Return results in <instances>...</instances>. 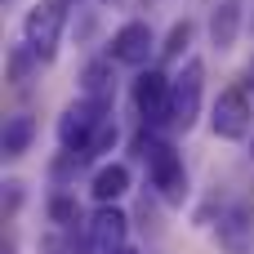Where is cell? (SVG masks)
<instances>
[{"mask_svg":"<svg viewBox=\"0 0 254 254\" xmlns=\"http://www.w3.org/2000/svg\"><path fill=\"white\" fill-rule=\"evenodd\" d=\"M134 156L147 165V183L156 188V196L165 205H183L188 201V170H183V156L174 152L170 138H161L152 125L134 138Z\"/></svg>","mask_w":254,"mask_h":254,"instance_id":"1","label":"cell"},{"mask_svg":"<svg viewBox=\"0 0 254 254\" xmlns=\"http://www.w3.org/2000/svg\"><path fill=\"white\" fill-rule=\"evenodd\" d=\"M67 31V0H40L22 18V45L36 54V63H54Z\"/></svg>","mask_w":254,"mask_h":254,"instance_id":"2","label":"cell"},{"mask_svg":"<svg viewBox=\"0 0 254 254\" xmlns=\"http://www.w3.org/2000/svg\"><path fill=\"white\" fill-rule=\"evenodd\" d=\"M201 98H205V67L196 58L183 63V71L170 85V129H192L201 121Z\"/></svg>","mask_w":254,"mask_h":254,"instance_id":"3","label":"cell"},{"mask_svg":"<svg viewBox=\"0 0 254 254\" xmlns=\"http://www.w3.org/2000/svg\"><path fill=\"white\" fill-rule=\"evenodd\" d=\"M107 112H112L107 98H89V94H80V98L67 103L63 116H58V143H63L67 152H85L89 134L98 129V121H103Z\"/></svg>","mask_w":254,"mask_h":254,"instance_id":"4","label":"cell"},{"mask_svg":"<svg viewBox=\"0 0 254 254\" xmlns=\"http://www.w3.org/2000/svg\"><path fill=\"white\" fill-rule=\"evenodd\" d=\"M170 85H174V76H165L161 67H147L134 76L129 98H134V112L143 116V125H152V129L170 125Z\"/></svg>","mask_w":254,"mask_h":254,"instance_id":"5","label":"cell"},{"mask_svg":"<svg viewBox=\"0 0 254 254\" xmlns=\"http://www.w3.org/2000/svg\"><path fill=\"white\" fill-rule=\"evenodd\" d=\"M250 125H254L250 98H246L241 89H223V94L214 98V107H210V129H214V138L241 143V138H250Z\"/></svg>","mask_w":254,"mask_h":254,"instance_id":"6","label":"cell"},{"mask_svg":"<svg viewBox=\"0 0 254 254\" xmlns=\"http://www.w3.org/2000/svg\"><path fill=\"white\" fill-rule=\"evenodd\" d=\"M152 49H156V31L147 22H138V18L125 22V27H116V36L107 40V54H112L116 67H147Z\"/></svg>","mask_w":254,"mask_h":254,"instance_id":"7","label":"cell"},{"mask_svg":"<svg viewBox=\"0 0 254 254\" xmlns=\"http://www.w3.org/2000/svg\"><path fill=\"white\" fill-rule=\"evenodd\" d=\"M129 237V214L116 205H98V214L85 223V254H112Z\"/></svg>","mask_w":254,"mask_h":254,"instance_id":"8","label":"cell"},{"mask_svg":"<svg viewBox=\"0 0 254 254\" xmlns=\"http://www.w3.org/2000/svg\"><path fill=\"white\" fill-rule=\"evenodd\" d=\"M214 241H219L223 254H250L254 250V210L246 201H232V205L219 214Z\"/></svg>","mask_w":254,"mask_h":254,"instance_id":"9","label":"cell"},{"mask_svg":"<svg viewBox=\"0 0 254 254\" xmlns=\"http://www.w3.org/2000/svg\"><path fill=\"white\" fill-rule=\"evenodd\" d=\"M125 192H129V165H125V161H107V165L94 170V179H89V196H94L98 205H116Z\"/></svg>","mask_w":254,"mask_h":254,"instance_id":"10","label":"cell"},{"mask_svg":"<svg viewBox=\"0 0 254 254\" xmlns=\"http://www.w3.org/2000/svg\"><path fill=\"white\" fill-rule=\"evenodd\" d=\"M241 36V0H219L210 9V45L219 54H228Z\"/></svg>","mask_w":254,"mask_h":254,"instance_id":"11","label":"cell"},{"mask_svg":"<svg viewBox=\"0 0 254 254\" xmlns=\"http://www.w3.org/2000/svg\"><path fill=\"white\" fill-rule=\"evenodd\" d=\"M31 143H36V116H27V112L4 116V129H0L4 156H22V152H31Z\"/></svg>","mask_w":254,"mask_h":254,"instance_id":"12","label":"cell"},{"mask_svg":"<svg viewBox=\"0 0 254 254\" xmlns=\"http://www.w3.org/2000/svg\"><path fill=\"white\" fill-rule=\"evenodd\" d=\"M80 89L89 94V98H116V76H112V54L107 58H94V63H85V71H80Z\"/></svg>","mask_w":254,"mask_h":254,"instance_id":"13","label":"cell"},{"mask_svg":"<svg viewBox=\"0 0 254 254\" xmlns=\"http://www.w3.org/2000/svg\"><path fill=\"white\" fill-rule=\"evenodd\" d=\"M116 134H121V129H116V112H107V116L98 121V129L89 134V143H85V156H89V161H94V156H107V152L116 147Z\"/></svg>","mask_w":254,"mask_h":254,"instance_id":"14","label":"cell"},{"mask_svg":"<svg viewBox=\"0 0 254 254\" xmlns=\"http://www.w3.org/2000/svg\"><path fill=\"white\" fill-rule=\"evenodd\" d=\"M192 18H183V22H174L170 27V36H165V45H161V63H179L183 58V49L192 45Z\"/></svg>","mask_w":254,"mask_h":254,"instance_id":"15","label":"cell"},{"mask_svg":"<svg viewBox=\"0 0 254 254\" xmlns=\"http://www.w3.org/2000/svg\"><path fill=\"white\" fill-rule=\"evenodd\" d=\"M49 223L71 232V228L80 223V201H76V196H63V192H58V196H49Z\"/></svg>","mask_w":254,"mask_h":254,"instance_id":"16","label":"cell"},{"mask_svg":"<svg viewBox=\"0 0 254 254\" xmlns=\"http://www.w3.org/2000/svg\"><path fill=\"white\" fill-rule=\"evenodd\" d=\"M112 254H138V250H134V246H121V250H112Z\"/></svg>","mask_w":254,"mask_h":254,"instance_id":"17","label":"cell"},{"mask_svg":"<svg viewBox=\"0 0 254 254\" xmlns=\"http://www.w3.org/2000/svg\"><path fill=\"white\" fill-rule=\"evenodd\" d=\"M0 254H13V241H4V250H0Z\"/></svg>","mask_w":254,"mask_h":254,"instance_id":"18","label":"cell"},{"mask_svg":"<svg viewBox=\"0 0 254 254\" xmlns=\"http://www.w3.org/2000/svg\"><path fill=\"white\" fill-rule=\"evenodd\" d=\"M98 4H116V0H98Z\"/></svg>","mask_w":254,"mask_h":254,"instance_id":"19","label":"cell"},{"mask_svg":"<svg viewBox=\"0 0 254 254\" xmlns=\"http://www.w3.org/2000/svg\"><path fill=\"white\" fill-rule=\"evenodd\" d=\"M67 4H76V0H67Z\"/></svg>","mask_w":254,"mask_h":254,"instance_id":"20","label":"cell"}]
</instances>
